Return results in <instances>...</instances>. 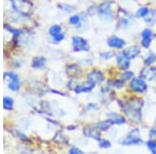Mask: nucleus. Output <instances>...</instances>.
Returning a JSON list of instances; mask_svg holds the SVG:
<instances>
[{
    "instance_id": "nucleus-10",
    "label": "nucleus",
    "mask_w": 156,
    "mask_h": 154,
    "mask_svg": "<svg viewBox=\"0 0 156 154\" xmlns=\"http://www.w3.org/2000/svg\"><path fill=\"white\" fill-rule=\"evenodd\" d=\"M95 87H96V83L87 80V82L82 83V84L76 85V88H75L74 91L76 94H80V93H89L92 90H94Z\"/></svg>"
},
{
    "instance_id": "nucleus-13",
    "label": "nucleus",
    "mask_w": 156,
    "mask_h": 154,
    "mask_svg": "<svg viewBox=\"0 0 156 154\" xmlns=\"http://www.w3.org/2000/svg\"><path fill=\"white\" fill-rule=\"evenodd\" d=\"M84 134L89 138H95V140L99 141L100 138V133H99V129L95 126V128H87L84 130Z\"/></svg>"
},
{
    "instance_id": "nucleus-27",
    "label": "nucleus",
    "mask_w": 156,
    "mask_h": 154,
    "mask_svg": "<svg viewBox=\"0 0 156 154\" xmlns=\"http://www.w3.org/2000/svg\"><path fill=\"white\" fill-rule=\"evenodd\" d=\"M70 153H72V154H81L82 153V151L80 150V149H78L76 147H73L70 149V151H69Z\"/></svg>"
},
{
    "instance_id": "nucleus-24",
    "label": "nucleus",
    "mask_w": 156,
    "mask_h": 154,
    "mask_svg": "<svg viewBox=\"0 0 156 154\" xmlns=\"http://www.w3.org/2000/svg\"><path fill=\"white\" fill-rule=\"evenodd\" d=\"M64 39H65V34H62V32H60V34H56V36L52 37V40H53V42H55V43L62 42Z\"/></svg>"
},
{
    "instance_id": "nucleus-9",
    "label": "nucleus",
    "mask_w": 156,
    "mask_h": 154,
    "mask_svg": "<svg viewBox=\"0 0 156 154\" xmlns=\"http://www.w3.org/2000/svg\"><path fill=\"white\" fill-rule=\"evenodd\" d=\"M87 80L96 83V84H99L104 80V74L100 70H93L87 74Z\"/></svg>"
},
{
    "instance_id": "nucleus-6",
    "label": "nucleus",
    "mask_w": 156,
    "mask_h": 154,
    "mask_svg": "<svg viewBox=\"0 0 156 154\" xmlns=\"http://www.w3.org/2000/svg\"><path fill=\"white\" fill-rule=\"evenodd\" d=\"M3 76L5 79L9 80L7 87H9V90L12 91V92H17V91L20 89V85H21V83H20V78L16 73L6 72V73H4Z\"/></svg>"
},
{
    "instance_id": "nucleus-16",
    "label": "nucleus",
    "mask_w": 156,
    "mask_h": 154,
    "mask_svg": "<svg viewBox=\"0 0 156 154\" xmlns=\"http://www.w3.org/2000/svg\"><path fill=\"white\" fill-rule=\"evenodd\" d=\"M14 107V100L11 97H4L3 98V108L5 110H12Z\"/></svg>"
},
{
    "instance_id": "nucleus-5",
    "label": "nucleus",
    "mask_w": 156,
    "mask_h": 154,
    "mask_svg": "<svg viewBox=\"0 0 156 154\" xmlns=\"http://www.w3.org/2000/svg\"><path fill=\"white\" fill-rule=\"evenodd\" d=\"M72 46L74 52L89 51L90 50L89 43H87V40L78 36H74L72 38Z\"/></svg>"
},
{
    "instance_id": "nucleus-17",
    "label": "nucleus",
    "mask_w": 156,
    "mask_h": 154,
    "mask_svg": "<svg viewBox=\"0 0 156 154\" xmlns=\"http://www.w3.org/2000/svg\"><path fill=\"white\" fill-rule=\"evenodd\" d=\"M149 14H150V11L148 7H140V9H137L136 13H135V16H136L137 18H146Z\"/></svg>"
},
{
    "instance_id": "nucleus-8",
    "label": "nucleus",
    "mask_w": 156,
    "mask_h": 154,
    "mask_svg": "<svg viewBox=\"0 0 156 154\" xmlns=\"http://www.w3.org/2000/svg\"><path fill=\"white\" fill-rule=\"evenodd\" d=\"M106 43L108 46L110 48H114V49H122V48H124L125 45H126V42L118 36H112V37L108 38Z\"/></svg>"
},
{
    "instance_id": "nucleus-1",
    "label": "nucleus",
    "mask_w": 156,
    "mask_h": 154,
    "mask_svg": "<svg viewBox=\"0 0 156 154\" xmlns=\"http://www.w3.org/2000/svg\"><path fill=\"white\" fill-rule=\"evenodd\" d=\"M133 101L128 102L126 104V106H123V110H124V113L129 116L131 119H134V121H140V108H142V105L137 106L136 100H135V102H133Z\"/></svg>"
},
{
    "instance_id": "nucleus-7",
    "label": "nucleus",
    "mask_w": 156,
    "mask_h": 154,
    "mask_svg": "<svg viewBox=\"0 0 156 154\" xmlns=\"http://www.w3.org/2000/svg\"><path fill=\"white\" fill-rule=\"evenodd\" d=\"M115 60H117V65H118V67H119V69L123 70V71H126V70L129 69L130 59L124 53V51L120 52L119 54H117Z\"/></svg>"
},
{
    "instance_id": "nucleus-12",
    "label": "nucleus",
    "mask_w": 156,
    "mask_h": 154,
    "mask_svg": "<svg viewBox=\"0 0 156 154\" xmlns=\"http://www.w3.org/2000/svg\"><path fill=\"white\" fill-rule=\"evenodd\" d=\"M124 53L126 54L130 59H134V57H136L137 55H140V48L138 46H130V47L126 48V50L124 51Z\"/></svg>"
},
{
    "instance_id": "nucleus-18",
    "label": "nucleus",
    "mask_w": 156,
    "mask_h": 154,
    "mask_svg": "<svg viewBox=\"0 0 156 154\" xmlns=\"http://www.w3.org/2000/svg\"><path fill=\"white\" fill-rule=\"evenodd\" d=\"M156 60V54L154 52H149V54L147 55V57L145 59V65L146 66H151L155 63Z\"/></svg>"
},
{
    "instance_id": "nucleus-20",
    "label": "nucleus",
    "mask_w": 156,
    "mask_h": 154,
    "mask_svg": "<svg viewBox=\"0 0 156 154\" xmlns=\"http://www.w3.org/2000/svg\"><path fill=\"white\" fill-rule=\"evenodd\" d=\"M132 78H133V72L126 70V71H124V73L121 75L120 79L122 80V81L126 82V81H128V80H131Z\"/></svg>"
},
{
    "instance_id": "nucleus-28",
    "label": "nucleus",
    "mask_w": 156,
    "mask_h": 154,
    "mask_svg": "<svg viewBox=\"0 0 156 154\" xmlns=\"http://www.w3.org/2000/svg\"><path fill=\"white\" fill-rule=\"evenodd\" d=\"M149 136L151 138H156V128H152L149 132Z\"/></svg>"
},
{
    "instance_id": "nucleus-19",
    "label": "nucleus",
    "mask_w": 156,
    "mask_h": 154,
    "mask_svg": "<svg viewBox=\"0 0 156 154\" xmlns=\"http://www.w3.org/2000/svg\"><path fill=\"white\" fill-rule=\"evenodd\" d=\"M62 32V27H60V25L58 24H55V25H52L51 27H50L49 29V34L51 37H54L56 36V34H58Z\"/></svg>"
},
{
    "instance_id": "nucleus-25",
    "label": "nucleus",
    "mask_w": 156,
    "mask_h": 154,
    "mask_svg": "<svg viewBox=\"0 0 156 154\" xmlns=\"http://www.w3.org/2000/svg\"><path fill=\"white\" fill-rule=\"evenodd\" d=\"M59 9H64L65 12H67V13H71L73 9H74V7L71 6V5H68V4H59Z\"/></svg>"
},
{
    "instance_id": "nucleus-23",
    "label": "nucleus",
    "mask_w": 156,
    "mask_h": 154,
    "mask_svg": "<svg viewBox=\"0 0 156 154\" xmlns=\"http://www.w3.org/2000/svg\"><path fill=\"white\" fill-rule=\"evenodd\" d=\"M99 146L100 148H104V149H107V148H110V146H112V144H110L109 141L107 140H103V138H100L99 141Z\"/></svg>"
},
{
    "instance_id": "nucleus-21",
    "label": "nucleus",
    "mask_w": 156,
    "mask_h": 154,
    "mask_svg": "<svg viewBox=\"0 0 156 154\" xmlns=\"http://www.w3.org/2000/svg\"><path fill=\"white\" fill-rule=\"evenodd\" d=\"M69 23L72 25H75V26H79L80 23H81V17L79 15H74L71 18L69 19Z\"/></svg>"
},
{
    "instance_id": "nucleus-26",
    "label": "nucleus",
    "mask_w": 156,
    "mask_h": 154,
    "mask_svg": "<svg viewBox=\"0 0 156 154\" xmlns=\"http://www.w3.org/2000/svg\"><path fill=\"white\" fill-rule=\"evenodd\" d=\"M100 56L103 59H109L110 57L114 56V53H112V52H103V53L100 54Z\"/></svg>"
},
{
    "instance_id": "nucleus-3",
    "label": "nucleus",
    "mask_w": 156,
    "mask_h": 154,
    "mask_svg": "<svg viewBox=\"0 0 156 154\" xmlns=\"http://www.w3.org/2000/svg\"><path fill=\"white\" fill-rule=\"evenodd\" d=\"M129 87L134 93H138V94H142L145 93L148 89V85L146 80L143 77H133L130 80Z\"/></svg>"
},
{
    "instance_id": "nucleus-11",
    "label": "nucleus",
    "mask_w": 156,
    "mask_h": 154,
    "mask_svg": "<svg viewBox=\"0 0 156 154\" xmlns=\"http://www.w3.org/2000/svg\"><path fill=\"white\" fill-rule=\"evenodd\" d=\"M153 39V32L149 28H146L142 32V45L145 48H149Z\"/></svg>"
},
{
    "instance_id": "nucleus-29",
    "label": "nucleus",
    "mask_w": 156,
    "mask_h": 154,
    "mask_svg": "<svg viewBox=\"0 0 156 154\" xmlns=\"http://www.w3.org/2000/svg\"><path fill=\"white\" fill-rule=\"evenodd\" d=\"M87 109H97L98 106H97L96 104H93V103H90V104L87 106Z\"/></svg>"
},
{
    "instance_id": "nucleus-4",
    "label": "nucleus",
    "mask_w": 156,
    "mask_h": 154,
    "mask_svg": "<svg viewBox=\"0 0 156 154\" xmlns=\"http://www.w3.org/2000/svg\"><path fill=\"white\" fill-rule=\"evenodd\" d=\"M120 144L124 146H134L143 144V140L138 136V129H132L128 133L126 138L120 141Z\"/></svg>"
},
{
    "instance_id": "nucleus-2",
    "label": "nucleus",
    "mask_w": 156,
    "mask_h": 154,
    "mask_svg": "<svg viewBox=\"0 0 156 154\" xmlns=\"http://www.w3.org/2000/svg\"><path fill=\"white\" fill-rule=\"evenodd\" d=\"M112 1H105L101 3L98 7V14H99L100 18L103 20L110 22L114 19V13L112 11Z\"/></svg>"
},
{
    "instance_id": "nucleus-15",
    "label": "nucleus",
    "mask_w": 156,
    "mask_h": 154,
    "mask_svg": "<svg viewBox=\"0 0 156 154\" xmlns=\"http://www.w3.org/2000/svg\"><path fill=\"white\" fill-rule=\"evenodd\" d=\"M142 77L146 80H152L153 78L156 77V68H149V69H145L142 72Z\"/></svg>"
},
{
    "instance_id": "nucleus-30",
    "label": "nucleus",
    "mask_w": 156,
    "mask_h": 154,
    "mask_svg": "<svg viewBox=\"0 0 156 154\" xmlns=\"http://www.w3.org/2000/svg\"><path fill=\"white\" fill-rule=\"evenodd\" d=\"M155 123H156V119H155Z\"/></svg>"
},
{
    "instance_id": "nucleus-14",
    "label": "nucleus",
    "mask_w": 156,
    "mask_h": 154,
    "mask_svg": "<svg viewBox=\"0 0 156 154\" xmlns=\"http://www.w3.org/2000/svg\"><path fill=\"white\" fill-rule=\"evenodd\" d=\"M32 68L34 69H43V68L46 66V59L42 56H37V57H34L32 59Z\"/></svg>"
},
{
    "instance_id": "nucleus-22",
    "label": "nucleus",
    "mask_w": 156,
    "mask_h": 154,
    "mask_svg": "<svg viewBox=\"0 0 156 154\" xmlns=\"http://www.w3.org/2000/svg\"><path fill=\"white\" fill-rule=\"evenodd\" d=\"M147 147L152 153L156 154V141L155 140H150L147 142Z\"/></svg>"
}]
</instances>
